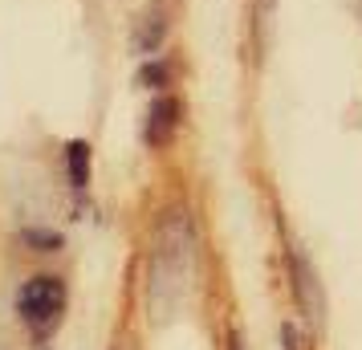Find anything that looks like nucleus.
I'll return each instance as SVG.
<instances>
[{
  "label": "nucleus",
  "mask_w": 362,
  "mask_h": 350,
  "mask_svg": "<svg viewBox=\"0 0 362 350\" xmlns=\"http://www.w3.org/2000/svg\"><path fill=\"white\" fill-rule=\"evenodd\" d=\"M180 17H183V0H147L131 25V53L139 62L163 53L167 37H171V29H175Z\"/></svg>",
  "instance_id": "obj_3"
},
{
  "label": "nucleus",
  "mask_w": 362,
  "mask_h": 350,
  "mask_svg": "<svg viewBox=\"0 0 362 350\" xmlns=\"http://www.w3.org/2000/svg\"><path fill=\"white\" fill-rule=\"evenodd\" d=\"M62 159H66V180L74 192H86L90 187V167H94V151L86 139H69L62 147Z\"/></svg>",
  "instance_id": "obj_7"
},
{
  "label": "nucleus",
  "mask_w": 362,
  "mask_h": 350,
  "mask_svg": "<svg viewBox=\"0 0 362 350\" xmlns=\"http://www.w3.org/2000/svg\"><path fill=\"white\" fill-rule=\"evenodd\" d=\"M21 245L29 252H62L66 249V236L57 233V228H45V224H29V228H21Z\"/></svg>",
  "instance_id": "obj_8"
},
{
  "label": "nucleus",
  "mask_w": 362,
  "mask_h": 350,
  "mask_svg": "<svg viewBox=\"0 0 362 350\" xmlns=\"http://www.w3.org/2000/svg\"><path fill=\"white\" fill-rule=\"evenodd\" d=\"M196 261V236L192 220L183 208H171L155 224V245H151V314L163 317L187 289Z\"/></svg>",
  "instance_id": "obj_1"
},
{
  "label": "nucleus",
  "mask_w": 362,
  "mask_h": 350,
  "mask_svg": "<svg viewBox=\"0 0 362 350\" xmlns=\"http://www.w3.org/2000/svg\"><path fill=\"white\" fill-rule=\"evenodd\" d=\"M285 265H289V285H293L297 310L310 317L313 326H322V317H326V293H322V281L313 273L310 257L301 249H285Z\"/></svg>",
  "instance_id": "obj_4"
},
{
  "label": "nucleus",
  "mask_w": 362,
  "mask_h": 350,
  "mask_svg": "<svg viewBox=\"0 0 362 350\" xmlns=\"http://www.w3.org/2000/svg\"><path fill=\"white\" fill-rule=\"evenodd\" d=\"M281 346H285V350H305V346H301V330H297L289 317L281 322Z\"/></svg>",
  "instance_id": "obj_9"
},
{
  "label": "nucleus",
  "mask_w": 362,
  "mask_h": 350,
  "mask_svg": "<svg viewBox=\"0 0 362 350\" xmlns=\"http://www.w3.org/2000/svg\"><path fill=\"white\" fill-rule=\"evenodd\" d=\"M66 277H57V273H37L29 281L17 289V314L21 322L37 334V338H49L57 330V322L66 314Z\"/></svg>",
  "instance_id": "obj_2"
},
{
  "label": "nucleus",
  "mask_w": 362,
  "mask_h": 350,
  "mask_svg": "<svg viewBox=\"0 0 362 350\" xmlns=\"http://www.w3.org/2000/svg\"><path fill=\"white\" fill-rule=\"evenodd\" d=\"M180 74H183V62L163 49V53H155V57H143V62H139L134 86H139V90H151V94H167L171 86L180 82Z\"/></svg>",
  "instance_id": "obj_6"
},
{
  "label": "nucleus",
  "mask_w": 362,
  "mask_h": 350,
  "mask_svg": "<svg viewBox=\"0 0 362 350\" xmlns=\"http://www.w3.org/2000/svg\"><path fill=\"white\" fill-rule=\"evenodd\" d=\"M183 115H187V106L175 90H167V94H155V102L147 106V118H143V143L151 151L167 147L175 134L183 131Z\"/></svg>",
  "instance_id": "obj_5"
}]
</instances>
